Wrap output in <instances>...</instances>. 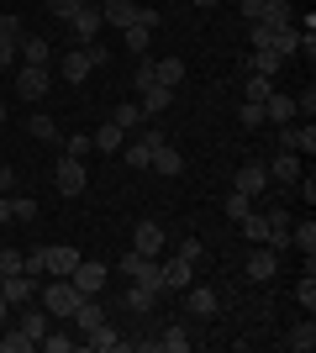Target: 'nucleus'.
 I'll list each match as a JSON object with an SVG mask.
<instances>
[{
	"instance_id": "1",
	"label": "nucleus",
	"mask_w": 316,
	"mask_h": 353,
	"mask_svg": "<svg viewBox=\"0 0 316 353\" xmlns=\"http://www.w3.org/2000/svg\"><path fill=\"white\" fill-rule=\"evenodd\" d=\"M48 85H53V74H48L43 63H21V69H16V95H21V101H43Z\"/></svg>"
},
{
	"instance_id": "2",
	"label": "nucleus",
	"mask_w": 316,
	"mask_h": 353,
	"mask_svg": "<svg viewBox=\"0 0 316 353\" xmlns=\"http://www.w3.org/2000/svg\"><path fill=\"white\" fill-rule=\"evenodd\" d=\"M105 274H111V269H105L101 259H79V264L69 269V280H74L79 295H101L105 290Z\"/></svg>"
},
{
	"instance_id": "3",
	"label": "nucleus",
	"mask_w": 316,
	"mask_h": 353,
	"mask_svg": "<svg viewBox=\"0 0 316 353\" xmlns=\"http://www.w3.org/2000/svg\"><path fill=\"white\" fill-rule=\"evenodd\" d=\"M101 6H79L74 16H69V37H74V43H95V37H101Z\"/></svg>"
},
{
	"instance_id": "4",
	"label": "nucleus",
	"mask_w": 316,
	"mask_h": 353,
	"mask_svg": "<svg viewBox=\"0 0 316 353\" xmlns=\"http://www.w3.org/2000/svg\"><path fill=\"white\" fill-rule=\"evenodd\" d=\"M53 179H59V190H63V195H79V190H85V159L63 153V159L53 163Z\"/></svg>"
},
{
	"instance_id": "5",
	"label": "nucleus",
	"mask_w": 316,
	"mask_h": 353,
	"mask_svg": "<svg viewBox=\"0 0 316 353\" xmlns=\"http://www.w3.org/2000/svg\"><path fill=\"white\" fill-rule=\"evenodd\" d=\"M158 269H164V295H185L196 285V264H190V259H169V264H158Z\"/></svg>"
},
{
	"instance_id": "6",
	"label": "nucleus",
	"mask_w": 316,
	"mask_h": 353,
	"mask_svg": "<svg viewBox=\"0 0 316 353\" xmlns=\"http://www.w3.org/2000/svg\"><path fill=\"white\" fill-rule=\"evenodd\" d=\"M0 301H6V306L37 301V280H32V274H6V280H0Z\"/></svg>"
},
{
	"instance_id": "7",
	"label": "nucleus",
	"mask_w": 316,
	"mask_h": 353,
	"mask_svg": "<svg viewBox=\"0 0 316 353\" xmlns=\"http://www.w3.org/2000/svg\"><path fill=\"white\" fill-rule=\"evenodd\" d=\"M280 148L311 159V153H316V127H311V121H306V127H290V121H285V127H280Z\"/></svg>"
},
{
	"instance_id": "8",
	"label": "nucleus",
	"mask_w": 316,
	"mask_h": 353,
	"mask_svg": "<svg viewBox=\"0 0 316 353\" xmlns=\"http://www.w3.org/2000/svg\"><path fill=\"white\" fill-rule=\"evenodd\" d=\"M79 348H90V353H116V348H127V338H121L111 322H101V327H90V332L79 338Z\"/></svg>"
},
{
	"instance_id": "9",
	"label": "nucleus",
	"mask_w": 316,
	"mask_h": 353,
	"mask_svg": "<svg viewBox=\"0 0 316 353\" xmlns=\"http://www.w3.org/2000/svg\"><path fill=\"white\" fill-rule=\"evenodd\" d=\"M132 253H143V259H158V253H164V227H158V221H137Z\"/></svg>"
},
{
	"instance_id": "10",
	"label": "nucleus",
	"mask_w": 316,
	"mask_h": 353,
	"mask_svg": "<svg viewBox=\"0 0 316 353\" xmlns=\"http://www.w3.org/2000/svg\"><path fill=\"white\" fill-rule=\"evenodd\" d=\"M264 185H269V163H242V169H238V185H232V190H242V195H253V201H258V195H264Z\"/></svg>"
},
{
	"instance_id": "11",
	"label": "nucleus",
	"mask_w": 316,
	"mask_h": 353,
	"mask_svg": "<svg viewBox=\"0 0 316 353\" xmlns=\"http://www.w3.org/2000/svg\"><path fill=\"white\" fill-rule=\"evenodd\" d=\"M301 169H306L301 153H285V148L269 159V179H280V185H295V179H301Z\"/></svg>"
},
{
	"instance_id": "12",
	"label": "nucleus",
	"mask_w": 316,
	"mask_h": 353,
	"mask_svg": "<svg viewBox=\"0 0 316 353\" xmlns=\"http://www.w3.org/2000/svg\"><path fill=\"white\" fill-rule=\"evenodd\" d=\"M101 21H111V27H137V0H105L101 6Z\"/></svg>"
},
{
	"instance_id": "13",
	"label": "nucleus",
	"mask_w": 316,
	"mask_h": 353,
	"mask_svg": "<svg viewBox=\"0 0 316 353\" xmlns=\"http://www.w3.org/2000/svg\"><path fill=\"white\" fill-rule=\"evenodd\" d=\"M169 101H174V90H169V85H148V90H143V95H137V105H143V117H164V111H169Z\"/></svg>"
},
{
	"instance_id": "14",
	"label": "nucleus",
	"mask_w": 316,
	"mask_h": 353,
	"mask_svg": "<svg viewBox=\"0 0 316 353\" xmlns=\"http://www.w3.org/2000/svg\"><path fill=\"white\" fill-rule=\"evenodd\" d=\"M69 322H74L79 332H90V327H101V322H105V306L95 301V295H85V301H79V306L69 311Z\"/></svg>"
},
{
	"instance_id": "15",
	"label": "nucleus",
	"mask_w": 316,
	"mask_h": 353,
	"mask_svg": "<svg viewBox=\"0 0 316 353\" xmlns=\"http://www.w3.org/2000/svg\"><path fill=\"white\" fill-rule=\"evenodd\" d=\"M16 311H21V322H16V327H21L27 338H43L48 327H53V316H48V306H32V301H27V306H16Z\"/></svg>"
},
{
	"instance_id": "16",
	"label": "nucleus",
	"mask_w": 316,
	"mask_h": 353,
	"mask_svg": "<svg viewBox=\"0 0 316 353\" xmlns=\"http://www.w3.org/2000/svg\"><path fill=\"white\" fill-rule=\"evenodd\" d=\"M285 348H290V353H311V348H316V322H311V311H306V322H295V327L285 332Z\"/></svg>"
},
{
	"instance_id": "17",
	"label": "nucleus",
	"mask_w": 316,
	"mask_h": 353,
	"mask_svg": "<svg viewBox=\"0 0 316 353\" xmlns=\"http://www.w3.org/2000/svg\"><path fill=\"white\" fill-rule=\"evenodd\" d=\"M90 69H95V63H90V53H85V48H74V53L59 63V74L69 79V85H85V79H90Z\"/></svg>"
},
{
	"instance_id": "18",
	"label": "nucleus",
	"mask_w": 316,
	"mask_h": 353,
	"mask_svg": "<svg viewBox=\"0 0 316 353\" xmlns=\"http://www.w3.org/2000/svg\"><path fill=\"white\" fill-rule=\"evenodd\" d=\"M248 274H253V280H264V285H269L274 274H280V253H274V248H264V243H258V253H253V259H248Z\"/></svg>"
},
{
	"instance_id": "19",
	"label": "nucleus",
	"mask_w": 316,
	"mask_h": 353,
	"mask_svg": "<svg viewBox=\"0 0 316 353\" xmlns=\"http://www.w3.org/2000/svg\"><path fill=\"white\" fill-rule=\"evenodd\" d=\"M290 117H295V95H280V90H269V101H264V121L285 127Z\"/></svg>"
},
{
	"instance_id": "20",
	"label": "nucleus",
	"mask_w": 316,
	"mask_h": 353,
	"mask_svg": "<svg viewBox=\"0 0 316 353\" xmlns=\"http://www.w3.org/2000/svg\"><path fill=\"white\" fill-rule=\"evenodd\" d=\"M185 311H190V316H216V290L190 285V290H185Z\"/></svg>"
},
{
	"instance_id": "21",
	"label": "nucleus",
	"mask_w": 316,
	"mask_h": 353,
	"mask_svg": "<svg viewBox=\"0 0 316 353\" xmlns=\"http://www.w3.org/2000/svg\"><path fill=\"white\" fill-rule=\"evenodd\" d=\"M16 53H21V59L27 63H53V43H48V37H21V43H16Z\"/></svg>"
},
{
	"instance_id": "22",
	"label": "nucleus",
	"mask_w": 316,
	"mask_h": 353,
	"mask_svg": "<svg viewBox=\"0 0 316 353\" xmlns=\"http://www.w3.org/2000/svg\"><path fill=\"white\" fill-rule=\"evenodd\" d=\"M280 53H274V48H253V53H248V74H264V79H274V74H280Z\"/></svg>"
},
{
	"instance_id": "23",
	"label": "nucleus",
	"mask_w": 316,
	"mask_h": 353,
	"mask_svg": "<svg viewBox=\"0 0 316 353\" xmlns=\"http://www.w3.org/2000/svg\"><path fill=\"white\" fill-rule=\"evenodd\" d=\"M148 169H153V174H169V179H174V174H180V169H185V159H180V153H174V148H153V159H148Z\"/></svg>"
},
{
	"instance_id": "24",
	"label": "nucleus",
	"mask_w": 316,
	"mask_h": 353,
	"mask_svg": "<svg viewBox=\"0 0 316 353\" xmlns=\"http://www.w3.org/2000/svg\"><path fill=\"white\" fill-rule=\"evenodd\" d=\"M158 295H164V290H148V285H137V280H132V290H127V311L148 316V311L158 306Z\"/></svg>"
},
{
	"instance_id": "25",
	"label": "nucleus",
	"mask_w": 316,
	"mask_h": 353,
	"mask_svg": "<svg viewBox=\"0 0 316 353\" xmlns=\"http://www.w3.org/2000/svg\"><path fill=\"white\" fill-rule=\"evenodd\" d=\"M301 37H306V32L301 27H295V21H290V27H274V53H280V59H290V53H295V48H301Z\"/></svg>"
},
{
	"instance_id": "26",
	"label": "nucleus",
	"mask_w": 316,
	"mask_h": 353,
	"mask_svg": "<svg viewBox=\"0 0 316 353\" xmlns=\"http://www.w3.org/2000/svg\"><path fill=\"white\" fill-rule=\"evenodd\" d=\"M111 121H116L121 132H137V127H143L148 117H143V105H137V101H121L116 111H111Z\"/></svg>"
},
{
	"instance_id": "27",
	"label": "nucleus",
	"mask_w": 316,
	"mask_h": 353,
	"mask_svg": "<svg viewBox=\"0 0 316 353\" xmlns=\"http://www.w3.org/2000/svg\"><path fill=\"white\" fill-rule=\"evenodd\" d=\"M79 259H85L79 248H63V243H59V248H48V274H69Z\"/></svg>"
},
{
	"instance_id": "28",
	"label": "nucleus",
	"mask_w": 316,
	"mask_h": 353,
	"mask_svg": "<svg viewBox=\"0 0 316 353\" xmlns=\"http://www.w3.org/2000/svg\"><path fill=\"white\" fill-rule=\"evenodd\" d=\"M153 79H158V85H185V59H158L153 63Z\"/></svg>"
},
{
	"instance_id": "29",
	"label": "nucleus",
	"mask_w": 316,
	"mask_h": 353,
	"mask_svg": "<svg viewBox=\"0 0 316 353\" xmlns=\"http://www.w3.org/2000/svg\"><path fill=\"white\" fill-rule=\"evenodd\" d=\"M290 248H295V253H316V221L311 216L290 227Z\"/></svg>"
},
{
	"instance_id": "30",
	"label": "nucleus",
	"mask_w": 316,
	"mask_h": 353,
	"mask_svg": "<svg viewBox=\"0 0 316 353\" xmlns=\"http://www.w3.org/2000/svg\"><path fill=\"white\" fill-rule=\"evenodd\" d=\"M121 137H127V132H121L116 121H105V127H95V137H90V143L101 148V153H121V148H127Z\"/></svg>"
},
{
	"instance_id": "31",
	"label": "nucleus",
	"mask_w": 316,
	"mask_h": 353,
	"mask_svg": "<svg viewBox=\"0 0 316 353\" xmlns=\"http://www.w3.org/2000/svg\"><path fill=\"white\" fill-rule=\"evenodd\" d=\"M264 27H290L295 11H290V0H264V16H258Z\"/></svg>"
},
{
	"instance_id": "32",
	"label": "nucleus",
	"mask_w": 316,
	"mask_h": 353,
	"mask_svg": "<svg viewBox=\"0 0 316 353\" xmlns=\"http://www.w3.org/2000/svg\"><path fill=\"white\" fill-rule=\"evenodd\" d=\"M238 227H242V237H248V243H269V216H264V211H248Z\"/></svg>"
},
{
	"instance_id": "33",
	"label": "nucleus",
	"mask_w": 316,
	"mask_h": 353,
	"mask_svg": "<svg viewBox=\"0 0 316 353\" xmlns=\"http://www.w3.org/2000/svg\"><path fill=\"white\" fill-rule=\"evenodd\" d=\"M37 348H43V353H74L79 338H63V332H53V327H48L43 338H37Z\"/></svg>"
},
{
	"instance_id": "34",
	"label": "nucleus",
	"mask_w": 316,
	"mask_h": 353,
	"mask_svg": "<svg viewBox=\"0 0 316 353\" xmlns=\"http://www.w3.org/2000/svg\"><path fill=\"white\" fill-rule=\"evenodd\" d=\"M222 211H227V216H232V221H242V216H248V211H253V195L232 190V195H227V201H222Z\"/></svg>"
},
{
	"instance_id": "35",
	"label": "nucleus",
	"mask_w": 316,
	"mask_h": 353,
	"mask_svg": "<svg viewBox=\"0 0 316 353\" xmlns=\"http://www.w3.org/2000/svg\"><path fill=\"white\" fill-rule=\"evenodd\" d=\"M27 348H37V338H27L21 327H11V332L0 338V353H27Z\"/></svg>"
},
{
	"instance_id": "36",
	"label": "nucleus",
	"mask_w": 316,
	"mask_h": 353,
	"mask_svg": "<svg viewBox=\"0 0 316 353\" xmlns=\"http://www.w3.org/2000/svg\"><path fill=\"white\" fill-rule=\"evenodd\" d=\"M121 159H127V169H148V159H153V148L143 143V137H137L132 148H121Z\"/></svg>"
},
{
	"instance_id": "37",
	"label": "nucleus",
	"mask_w": 316,
	"mask_h": 353,
	"mask_svg": "<svg viewBox=\"0 0 316 353\" xmlns=\"http://www.w3.org/2000/svg\"><path fill=\"white\" fill-rule=\"evenodd\" d=\"M27 132L37 137V143H59V127H53V117H32V121H27Z\"/></svg>"
},
{
	"instance_id": "38",
	"label": "nucleus",
	"mask_w": 316,
	"mask_h": 353,
	"mask_svg": "<svg viewBox=\"0 0 316 353\" xmlns=\"http://www.w3.org/2000/svg\"><path fill=\"white\" fill-rule=\"evenodd\" d=\"M295 301H301V311H316V274H301V285H295Z\"/></svg>"
},
{
	"instance_id": "39",
	"label": "nucleus",
	"mask_w": 316,
	"mask_h": 353,
	"mask_svg": "<svg viewBox=\"0 0 316 353\" xmlns=\"http://www.w3.org/2000/svg\"><path fill=\"white\" fill-rule=\"evenodd\" d=\"M121 43H127L137 59H143V53H148V27H127V32H121Z\"/></svg>"
},
{
	"instance_id": "40",
	"label": "nucleus",
	"mask_w": 316,
	"mask_h": 353,
	"mask_svg": "<svg viewBox=\"0 0 316 353\" xmlns=\"http://www.w3.org/2000/svg\"><path fill=\"white\" fill-rule=\"evenodd\" d=\"M269 90H274V79H264V74H248V101H269Z\"/></svg>"
},
{
	"instance_id": "41",
	"label": "nucleus",
	"mask_w": 316,
	"mask_h": 353,
	"mask_svg": "<svg viewBox=\"0 0 316 353\" xmlns=\"http://www.w3.org/2000/svg\"><path fill=\"white\" fill-rule=\"evenodd\" d=\"M16 43H21V27H11V32H0V69L16 59Z\"/></svg>"
},
{
	"instance_id": "42",
	"label": "nucleus",
	"mask_w": 316,
	"mask_h": 353,
	"mask_svg": "<svg viewBox=\"0 0 316 353\" xmlns=\"http://www.w3.org/2000/svg\"><path fill=\"white\" fill-rule=\"evenodd\" d=\"M238 121H242V127H264V105H258V101H242Z\"/></svg>"
},
{
	"instance_id": "43",
	"label": "nucleus",
	"mask_w": 316,
	"mask_h": 353,
	"mask_svg": "<svg viewBox=\"0 0 316 353\" xmlns=\"http://www.w3.org/2000/svg\"><path fill=\"white\" fill-rule=\"evenodd\" d=\"M11 216H16V221H32V216H37V201H27V195H16V201H11Z\"/></svg>"
},
{
	"instance_id": "44",
	"label": "nucleus",
	"mask_w": 316,
	"mask_h": 353,
	"mask_svg": "<svg viewBox=\"0 0 316 353\" xmlns=\"http://www.w3.org/2000/svg\"><path fill=\"white\" fill-rule=\"evenodd\" d=\"M180 259H190V264H200V259H206V248H200V237H185V243H180Z\"/></svg>"
},
{
	"instance_id": "45",
	"label": "nucleus",
	"mask_w": 316,
	"mask_h": 353,
	"mask_svg": "<svg viewBox=\"0 0 316 353\" xmlns=\"http://www.w3.org/2000/svg\"><path fill=\"white\" fill-rule=\"evenodd\" d=\"M301 111H306V121H311V111H316V90H311V85L295 95V117H301Z\"/></svg>"
},
{
	"instance_id": "46",
	"label": "nucleus",
	"mask_w": 316,
	"mask_h": 353,
	"mask_svg": "<svg viewBox=\"0 0 316 353\" xmlns=\"http://www.w3.org/2000/svg\"><path fill=\"white\" fill-rule=\"evenodd\" d=\"M248 43H253V48H269V43H274V27H264V21H253V32H248Z\"/></svg>"
},
{
	"instance_id": "47",
	"label": "nucleus",
	"mask_w": 316,
	"mask_h": 353,
	"mask_svg": "<svg viewBox=\"0 0 316 353\" xmlns=\"http://www.w3.org/2000/svg\"><path fill=\"white\" fill-rule=\"evenodd\" d=\"M0 274H21V253L0 248Z\"/></svg>"
},
{
	"instance_id": "48",
	"label": "nucleus",
	"mask_w": 316,
	"mask_h": 353,
	"mask_svg": "<svg viewBox=\"0 0 316 353\" xmlns=\"http://www.w3.org/2000/svg\"><path fill=\"white\" fill-rule=\"evenodd\" d=\"M48 11L59 16V21H69V16H74V11H79V0H48Z\"/></svg>"
},
{
	"instance_id": "49",
	"label": "nucleus",
	"mask_w": 316,
	"mask_h": 353,
	"mask_svg": "<svg viewBox=\"0 0 316 353\" xmlns=\"http://www.w3.org/2000/svg\"><path fill=\"white\" fill-rule=\"evenodd\" d=\"M90 137H69V143H63V153H74V159H85V153H90Z\"/></svg>"
},
{
	"instance_id": "50",
	"label": "nucleus",
	"mask_w": 316,
	"mask_h": 353,
	"mask_svg": "<svg viewBox=\"0 0 316 353\" xmlns=\"http://www.w3.org/2000/svg\"><path fill=\"white\" fill-rule=\"evenodd\" d=\"M137 27L153 32V27H158V11H153V6H137Z\"/></svg>"
},
{
	"instance_id": "51",
	"label": "nucleus",
	"mask_w": 316,
	"mask_h": 353,
	"mask_svg": "<svg viewBox=\"0 0 316 353\" xmlns=\"http://www.w3.org/2000/svg\"><path fill=\"white\" fill-rule=\"evenodd\" d=\"M85 53H90V63H95V69H101V63L111 59V53H105V43H85Z\"/></svg>"
},
{
	"instance_id": "52",
	"label": "nucleus",
	"mask_w": 316,
	"mask_h": 353,
	"mask_svg": "<svg viewBox=\"0 0 316 353\" xmlns=\"http://www.w3.org/2000/svg\"><path fill=\"white\" fill-rule=\"evenodd\" d=\"M242 6V16H248V21H258V16H264V0H238Z\"/></svg>"
},
{
	"instance_id": "53",
	"label": "nucleus",
	"mask_w": 316,
	"mask_h": 353,
	"mask_svg": "<svg viewBox=\"0 0 316 353\" xmlns=\"http://www.w3.org/2000/svg\"><path fill=\"white\" fill-rule=\"evenodd\" d=\"M295 185H301V195H306V206H316V179L306 174V179H295Z\"/></svg>"
},
{
	"instance_id": "54",
	"label": "nucleus",
	"mask_w": 316,
	"mask_h": 353,
	"mask_svg": "<svg viewBox=\"0 0 316 353\" xmlns=\"http://www.w3.org/2000/svg\"><path fill=\"white\" fill-rule=\"evenodd\" d=\"M0 195H11V169L0 163Z\"/></svg>"
},
{
	"instance_id": "55",
	"label": "nucleus",
	"mask_w": 316,
	"mask_h": 353,
	"mask_svg": "<svg viewBox=\"0 0 316 353\" xmlns=\"http://www.w3.org/2000/svg\"><path fill=\"white\" fill-rule=\"evenodd\" d=\"M11 27H21V21H16V16H6V11H0V32H11Z\"/></svg>"
},
{
	"instance_id": "56",
	"label": "nucleus",
	"mask_w": 316,
	"mask_h": 353,
	"mask_svg": "<svg viewBox=\"0 0 316 353\" xmlns=\"http://www.w3.org/2000/svg\"><path fill=\"white\" fill-rule=\"evenodd\" d=\"M196 6H222V0H196Z\"/></svg>"
},
{
	"instance_id": "57",
	"label": "nucleus",
	"mask_w": 316,
	"mask_h": 353,
	"mask_svg": "<svg viewBox=\"0 0 316 353\" xmlns=\"http://www.w3.org/2000/svg\"><path fill=\"white\" fill-rule=\"evenodd\" d=\"M6 311H11V306H6V301H0V322H6Z\"/></svg>"
},
{
	"instance_id": "58",
	"label": "nucleus",
	"mask_w": 316,
	"mask_h": 353,
	"mask_svg": "<svg viewBox=\"0 0 316 353\" xmlns=\"http://www.w3.org/2000/svg\"><path fill=\"white\" fill-rule=\"evenodd\" d=\"M79 6H95V0H79Z\"/></svg>"
},
{
	"instance_id": "59",
	"label": "nucleus",
	"mask_w": 316,
	"mask_h": 353,
	"mask_svg": "<svg viewBox=\"0 0 316 353\" xmlns=\"http://www.w3.org/2000/svg\"><path fill=\"white\" fill-rule=\"evenodd\" d=\"M0 121H6V105H0Z\"/></svg>"
},
{
	"instance_id": "60",
	"label": "nucleus",
	"mask_w": 316,
	"mask_h": 353,
	"mask_svg": "<svg viewBox=\"0 0 316 353\" xmlns=\"http://www.w3.org/2000/svg\"><path fill=\"white\" fill-rule=\"evenodd\" d=\"M0 280H6V274H0Z\"/></svg>"
}]
</instances>
